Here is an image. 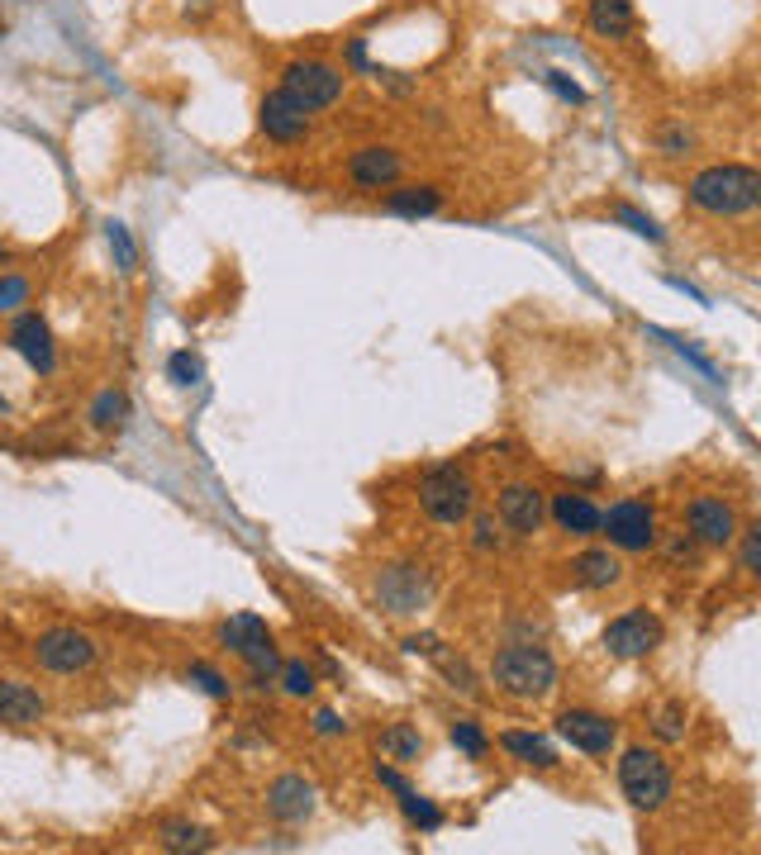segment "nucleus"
<instances>
[{
  "mask_svg": "<svg viewBox=\"0 0 761 855\" xmlns=\"http://www.w3.org/2000/svg\"><path fill=\"white\" fill-rule=\"evenodd\" d=\"M591 29L599 39H624V33H633V0H591Z\"/></svg>",
  "mask_w": 761,
  "mask_h": 855,
  "instance_id": "nucleus-21",
  "label": "nucleus"
},
{
  "mask_svg": "<svg viewBox=\"0 0 761 855\" xmlns=\"http://www.w3.org/2000/svg\"><path fill=\"white\" fill-rule=\"evenodd\" d=\"M167 376L176 385H196L201 381V362L191 352H172V362H167Z\"/></svg>",
  "mask_w": 761,
  "mask_h": 855,
  "instance_id": "nucleus-31",
  "label": "nucleus"
},
{
  "mask_svg": "<svg viewBox=\"0 0 761 855\" xmlns=\"http://www.w3.org/2000/svg\"><path fill=\"white\" fill-rule=\"evenodd\" d=\"M10 262V253H6V247H0V266H6Z\"/></svg>",
  "mask_w": 761,
  "mask_h": 855,
  "instance_id": "nucleus-44",
  "label": "nucleus"
},
{
  "mask_svg": "<svg viewBox=\"0 0 761 855\" xmlns=\"http://www.w3.org/2000/svg\"><path fill=\"white\" fill-rule=\"evenodd\" d=\"M219 637H224V647L234 651L238 661L253 666L257 680H262V675H276V666H281L276 641H272L267 622H262L257 613H234L228 622H219Z\"/></svg>",
  "mask_w": 761,
  "mask_h": 855,
  "instance_id": "nucleus-6",
  "label": "nucleus"
},
{
  "mask_svg": "<svg viewBox=\"0 0 761 855\" xmlns=\"http://www.w3.org/2000/svg\"><path fill=\"white\" fill-rule=\"evenodd\" d=\"M163 846L167 851H215V836H209L205 827L196 823H163Z\"/></svg>",
  "mask_w": 761,
  "mask_h": 855,
  "instance_id": "nucleus-25",
  "label": "nucleus"
},
{
  "mask_svg": "<svg viewBox=\"0 0 761 855\" xmlns=\"http://www.w3.org/2000/svg\"><path fill=\"white\" fill-rule=\"evenodd\" d=\"M43 718V694L29 689L25 680H0V723L33 727Z\"/></svg>",
  "mask_w": 761,
  "mask_h": 855,
  "instance_id": "nucleus-19",
  "label": "nucleus"
},
{
  "mask_svg": "<svg viewBox=\"0 0 761 855\" xmlns=\"http://www.w3.org/2000/svg\"><path fill=\"white\" fill-rule=\"evenodd\" d=\"M191 680H196L209 699H228V685H224V675L219 670H209V666H191Z\"/></svg>",
  "mask_w": 761,
  "mask_h": 855,
  "instance_id": "nucleus-34",
  "label": "nucleus"
},
{
  "mask_svg": "<svg viewBox=\"0 0 761 855\" xmlns=\"http://www.w3.org/2000/svg\"><path fill=\"white\" fill-rule=\"evenodd\" d=\"M29 299V281L25 276H0V309H14Z\"/></svg>",
  "mask_w": 761,
  "mask_h": 855,
  "instance_id": "nucleus-33",
  "label": "nucleus"
},
{
  "mask_svg": "<svg viewBox=\"0 0 761 855\" xmlns=\"http://www.w3.org/2000/svg\"><path fill=\"white\" fill-rule=\"evenodd\" d=\"M452 746H462L467 756H486L490 741H486V733L476 723H452Z\"/></svg>",
  "mask_w": 761,
  "mask_h": 855,
  "instance_id": "nucleus-30",
  "label": "nucleus"
},
{
  "mask_svg": "<svg viewBox=\"0 0 761 855\" xmlns=\"http://www.w3.org/2000/svg\"><path fill=\"white\" fill-rule=\"evenodd\" d=\"M276 670H281V689H286L291 699H310V694H314V670L305 661H286Z\"/></svg>",
  "mask_w": 761,
  "mask_h": 855,
  "instance_id": "nucleus-28",
  "label": "nucleus"
},
{
  "mask_svg": "<svg viewBox=\"0 0 761 855\" xmlns=\"http://www.w3.org/2000/svg\"><path fill=\"white\" fill-rule=\"evenodd\" d=\"M442 670H448V675H452V680L462 685V689H476V685H471V670H467L462 661H442Z\"/></svg>",
  "mask_w": 761,
  "mask_h": 855,
  "instance_id": "nucleus-42",
  "label": "nucleus"
},
{
  "mask_svg": "<svg viewBox=\"0 0 761 855\" xmlns=\"http://www.w3.org/2000/svg\"><path fill=\"white\" fill-rule=\"evenodd\" d=\"M442 205V190L438 186H400L386 195V209L400 214V219H423V214H433Z\"/></svg>",
  "mask_w": 761,
  "mask_h": 855,
  "instance_id": "nucleus-22",
  "label": "nucleus"
},
{
  "mask_svg": "<svg viewBox=\"0 0 761 855\" xmlns=\"http://www.w3.org/2000/svg\"><path fill=\"white\" fill-rule=\"evenodd\" d=\"M657 737L662 741H681L685 737V704H666L657 712Z\"/></svg>",
  "mask_w": 761,
  "mask_h": 855,
  "instance_id": "nucleus-29",
  "label": "nucleus"
},
{
  "mask_svg": "<svg viewBox=\"0 0 761 855\" xmlns=\"http://www.w3.org/2000/svg\"><path fill=\"white\" fill-rule=\"evenodd\" d=\"M553 519H557L562 532H572V538H595L599 532V509L586 494H557L553 499Z\"/></svg>",
  "mask_w": 761,
  "mask_h": 855,
  "instance_id": "nucleus-20",
  "label": "nucleus"
},
{
  "mask_svg": "<svg viewBox=\"0 0 761 855\" xmlns=\"http://www.w3.org/2000/svg\"><path fill=\"white\" fill-rule=\"evenodd\" d=\"M599 528L609 532V547L618 551H647L657 542V519L643 499H618L609 513H599Z\"/></svg>",
  "mask_w": 761,
  "mask_h": 855,
  "instance_id": "nucleus-8",
  "label": "nucleus"
},
{
  "mask_svg": "<svg viewBox=\"0 0 761 855\" xmlns=\"http://www.w3.org/2000/svg\"><path fill=\"white\" fill-rule=\"evenodd\" d=\"M476 547H481V551L500 547V532H495V523H490V519H481V523H476Z\"/></svg>",
  "mask_w": 761,
  "mask_h": 855,
  "instance_id": "nucleus-37",
  "label": "nucleus"
},
{
  "mask_svg": "<svg viewBox=\"0 0 761 855\" xmlns=\"http://www.w3.org/2000/svg\"><path fill=\"white\" fill-rule=\"evenodd\" d=\"M348 723H339V712H320V718H314V733H324V737H339Z\"/></svg>",
  "mask_w": 761,
  "mask_h": 855,
  "instance_id": "nucleus-38",
  "label": "nucleus"
},
{
  "mask_svg": "<svg viewBox=\"0 0 761 855\" xmlns=\"http://www.w3.org/2000/svg\"><path fill=\"white\" fill-rule=\"evenodd\" d=\"M281 91L295 105H305V110H329L343 96V71L329 62H314V58H295L281 71Z\"/></svg>",
  "mask_w": 761,
  "mask_h": 855,
  "instance_id": "nucleus-5",
  "label": "nucleus"
},
{
  "mask_svg": "<svg viewBox=\"0 0 761 855\" xmlns=\"http://www.w3.org/2000/svg\"><path fill=\"white\" fill-rule=\"evenodd\" d=\"M377 594L391 613H414L419 603L429 599V580L419 576V566H391V570H381Z\"/></svg>",
  "mask_w": 761,
  "mask_h": 855,
  "instance_id": "nucleus-15",
  "label": "nucleus"
},
{
  "mask_svg": "<svg viewBox=\"0 0 761 855\" xmlns=\"http://www.w3.org/2000/svg\"><path fill=\"white\" fill-rule=\"evenodd\" d=\"M685 523H690V538L704 542V547H729V542L738 538V513H733V504H723V499H714V494L690 499Z\"/></svg>",
  "mask_w": 761,
  "mask_h": 855,
  "instance_id": "nucleus-11",
  "label": "nucleus"
},
{
  "mask_svg": "<svg viewBox=\"0 0 761 855\" xmlns=\"http://www.w3.org/2000/svg\"><path fill=\"white\" fill-rule=\"evenodd\" d=\"M267 813L276 817V823H305V817L314 813V784L310 779H300V775H281L272 789H267Z\"/></svg>",
  "mask_w": 761,
  "mask_h": 855,
  "instance_id": "nucleus-16",
  "label": "nucleus"
},
{
  "mask_svg": "<svg viewBox=\"0 0 761 855\" xmlns=\"http://www.w3.org/2000/svg\"><path fill=\"white\" fill-rule=\"evenodd\" d=\"M377 779L386 784V789H396V794H404V789H410V784H404V779L391 770V765H377Z\"/></svg>",
  "mask_w": 761,
  "mask_h": 855,
  "instance_id": "nucleus-41",
  "label": "nucleus"
},
{
  "mask_svg": "<svg viewBox=\"0 0 761 855\" xmlns=\"http://www.w3.org/2000/svg\"><path fill=\"white\" fill-rule=\"evenodd\" d=\"M404 651H410V656H433L438 637H410V641H404Z\"/></svg>",
  "mask_w": 761,
  "mask_h": 855,
  "instance_id": "nucleus-39",
  "label": "nucleus"
},
{
  "mask_svg": "<svg viewBox=\"0 0 761 855\" xmlns=\"http://www.w3.org/2000/svg\"><path fill=\"white\" fill-rule=\"evenodd\" d=\"M490 680L515 699H547L557 689V661L543 647H505L490 661Z\"/></svg>",
  "mask_w": 761,
  "mask_h": 855,
  "instance_id": "nucleus-2",
  "label": "nucleus"
},
{
  "mask_svg": "<svg viewBox=\"0 0 761 855\" xmlns=\"http://www.w3.org/2000/svg\"><path fill=\"white\" fill-rule=\"evenodd\" d=\"M685 148H690V134H681V129H671V134H666V153H671V157H681Z\"/></svg>",
  "mask_w": 761,
  "mask_h": 855,
  "instance_id": "nucleus-43",
  "label": "nucleus"
},
{
  "mask_svg": "<svg viewBox=\"0 0 761 855\" xmlns=\"http://www.w3.org/2000/svg\"><path fill=\"white\" fill-rule=\"evenodd\" d=\"M400 808H404V817H410L414 827H423V832H438V827H442V813L429 804V798H419L414 789L400 794Z\"/></svg>",
  "mask_w": 761,
  "mask_h": 855,
  "instance_id": "nucleus-27",
  "label": "nucleus"
},
{
  "mask_svg": "<svg viewBox=\"0 0 761 855\" xmlns=\"http://www.w3.org/2000/svg\"><path fill=\"white\" fill-rule=\"evenodd\" d=\"M377 746H381L386 760H400V765H414L423 756V737H419V727H410V723H391L377 737Z\"/></svg>",
  "mask_w": 761,
  "mask_h": 855,
  "instance_id": "nucleus-23",
  "label": "nucleus"
},
{
  "mask_svg": "<svg viewBox=\"0 0 761 855\" xmlns=\"http://www.w3.org/2000/svg\"><path fill=\"white\" fill-rule=\"evenodd\" d=\"M33 661H39L43 670L52 675H77L96 661V641L77 632V628H52L43 632L39 641H33Z\"/></svg>",
  "mask_w": 761,
  "mask_h": 855,
  "instance_id": "nucleus-9",
  "label": "nucleus"
},
{
  "mask_svg": "<svg viewBox=\"0 0 761 855\" xmlns=\"http://www.w3.org/2000/svg\"><path fill=\"white\" fill-rule=\"evenodd\" d=\"M348 176L352 186L362 190H386L400 181V153L396 148H381V142H371V148H358L348 157Z\"/></svg>",
  "mask_w": 761,
  "mask_h": 855,
  "instance_id": "nucleus-13",
  "label": "nucleus"
},
{
  "mask_svg": "<svg viewBox=\"0 0 761 855\" xmlns=\"http://www.w3.org/2000/svg\"><path fill=\"white\" fill-rule=\"evenodd\" d=\"M500 746L515 760H524V765H538V770H553L557 765V751H553V741H543V737H534V733H505L500 737Z\"/></svg>",
  "mask_w": 761,
  "mask_h": 855,
  "instance_id": "nucleus-24",
  "label": "nucleus"
},
{
  "mask_svg": "<svg viewBox=\"0 0 761 855\" xmlns=\"http://www.w3.org/2000/svg\"><path fill=\"white\" fill-rule=\"evenodd\" d=\"M572 570V580L580 584V590H609V584H618V576H624V566H618V557L609 547H591V551H580V557L566 566Z\"/></svg>",
  "mask_w": 761,
  "mask_h": 855,
  "instance_id": "nucleus-18",
  "label": "nucleus"
},
{
  "mask_svg": "<svg viewBox=\"0 0 761 855\" xmlns=\"http://www.w3.org/2000/svg\"><path fill=\"white\" fill-rule=\"evenodd\" d=\"M124 419H129V400H124L119 390H105V395L91 404V423L100 428V433H110V428H124Z\"/></svg>",
  "mask_w": 761,
  "mask_h": 855,
  "instance_id": "nucleus-26",
  "label": "nucleus"
},
{
  "mask_svg": "<svg viewBox=\"0 0 761 855\" xmlns=\"http://www.w3.org/2000/svg\"><path fill=\"white\" fill-rule=\"evenodd\" d=\"M419 504L433 523L442 528H462L476 509V485L462 466H433L419 480Z\"/></svg>",
  "mask_w": 761,
  "mask_h": 855,
  "instance_id": "nucleus-3",
  "label": "nucleus"
},
{
  "mask_svg": "<svg viewBox=\"0 0 761 855\" xmlns=\"http://www.w3.org/2000/svg\"><path fill=\"white\" fill-rule=\"evenodd\" d=\"M618 789L638 813H657L671 798V765L647 746H628L618 760Z\"/></svg>",
  "mask_w": 761,
  "mask_h": 855,
  "instance_id": "nucleus-4",
  "label": "nucleus"
},
{
  "mask_svg": "<svg viewBox=\"0 0 761 855\" xmlns=\"http://www.w3.org/2000/svg\"><path fill=\"white\" fill-rule=\"evenodd\" d=\"M110 247H115V257L124 272H134V243H129V228L124 224H110Z\"/></svg>",
  "mask_w": 761,
  "mask_h": 855,
  "instance_id": "nucleus-35",
  "label": "nucleus"
},
{
  "mask_svg": "<svg viewBox=\"0 0 761 855\" xmlns=\"http://www.w3.org/2000/svg\"><path fill=\"white\" fill-rule=\"evenodd\" d=\"M557 737L566 746H576V751L586 756H605L609 746L618 741V727L605 718V712H591V708H566L557 718Z\"/></svg>",
  "mask_w": 761,
  "mask_h": 855,
  "instance_id": "nucleus-10",
  "label": "nucleus"
},
{
  "mask_svg": "<svg viewBox=\"0 0 761 855\" xmlns=\"http://www.w3.org/2000/svg\"><path fill=\"white\" fill-rule=\"evenodd\" d=\"M257 124H262V134H267V138H276V142H295V138H305V134H310V110H305V105H295L286 91H272L267 100H262Z\"/></svg>",
  "mask_w": 761,
  "mask_h": 855,
  "instance_id": "nucleus-14",
  "label": "nucleus"
},
{
  "mask_svg": "<svg viewBox=\"0 0 761 855\" xmlns=\"http://www.w3.org/2000/svg\"><path fill=\"white\" fill-rule=\"evenodd\" d=\"M547 81H553V91H557V96H566V100H580V86H576V81H566L562 71H553V77H547Z\"/></svg>",
  "mask_w": 761,
  "mask_h": 855,
  "instance_id": "nucleus-40",
  "label": "nucleus"
},
{
  "mask_svg": "<svg viewBox=\"0 0 761 855\" xmlns=\"http://www.w3.org/2000/svg\"><path fill=\"white\" fill-rule=\"evenodd\" d=\"M662 647V618L647 609L618 613L605 628V651L618 656V661H638V656H652Z\"/></svg>",
  "mask_w": 761,
  "mask_h": 855,
  "instance_id": "nucleus-7",
  "label": "nucleus"
},
{
  "mask_svg": "<svg viewBox=\"0 0 761 855\" xmlns=\"http://www.w3.org/2000/svg\"><path fill=\"white\" fill-rule=\"evenodd\" d=\"M742 570L757 580L761 576V528H748L742 532Z\"/></svg>",
  "mask_w": 761,
  "mask_h": 855,
  "instance_id": "nucleus-32",
  "label": "nucleus"
},
{
  "mask_svg": "<svg viewBox=\"0 0 761 855\" xmlns=\"http://www.w3.org/2000/svg\"><path fill=\"white\" fill-rule=\"evenodd\" d=\"M543 519H547V499H543L538 485L515 480V485L500 490V523L515 532V538H534V532L543 528Z\"/></svg>",
  "mask_w": 761,
  "mask_h": 855,
  "instance_id": "nucleus-12",
  "label": "nucleus"
},
{
  "mask_svg": "<svg viewBox=\"0 0 761 855\" xmlns=\"http://www.w3.org/2000/svg\"><path fill=\"white\" fill-rule=\"evenodd\" d=\"M761 200V171L742 167V163H719L704 167L695 181H690V205L704 214H719V219H738V214H752Z\"/></svg>",
  "mask_w": 761,
  "mask_h": 855,
  "instance_id": "nucleus-1",
  "label": "nucleus"
},
{
  "mask_svg": "<svg viewBox=\"0 0 761 855\" xmlns=\"http://www.w3.org/2000/svg\"><path fill=\"white\" fill-rule=\"evenodd\" d=\"M618 219H624V224H633V234H643V238H652V243H657V238H662V228H657V224H652V219H643V214H638V209H628V205H624V209H618Z\"/></svg>",
  "mask_w": 761,
  "mask_h": 855,
  "instance_id": "nucleus-36",
  "label": "nucleus"
},
{
  "mask_svg": "<svg viewBox=\"0 0 761 855\" xmlns=\"http://www.w3.org/2000/svg\"><path fill=\"white\" fill-rule=\"evenodd\" d=\"M10 343H14V352H20L33 371H43V376L52 371V343H48V324L39 314H20V318H14Z\"/></svg>",
  "mask_w": 761,
  "mask_h": 855,
  "instance_id": "nucleus-17",
  "label": "nucleus"
}]
</instances>
